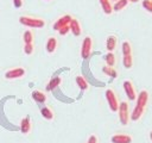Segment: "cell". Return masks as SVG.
<instances>
[{
  "label": "cell",
  "instance_id": "cell-5",
  "mask_svg": "<svg viewBox=\"0 0 152 143\" xmlns=\"http://www.w3.org/2000/svg\"><path fill=\"white\" fill-rule=\"evenodd\" d=\"M24 75H25V69L21 68V67H17V68L8 69V70L5 73V77H6L7 80L19 79V77H23Z\"/></svg>",
  "mask_w": 152,
  "mask_h": 143
},
{
  "label": "cell",
  "instance_id": "cell-15",
  "mask_svg": "<svg viewBox=\"0 0 152 143\" xmlns=\"http://www.w3.org/2000/svg\"><path fill=\"white\" fill-rule=\"evenodd\" d=\"M32 99H33L34 101L39 102V104H43V102L46 101V95H45V93L42 92V91H33V92H32Z\"/></svg>",
  "mask_w": 152,
  "mask_h": 143
},
{
  "label": "cell",
  "instance_id": "cell-25",
  "mask_svg": "<svg viewBox=\"0 0 152 143\" xmlns=\"http://www.w3.org/2000/svg\"><path fill=\"white\" fill-rule=\"evenodd\" d=\"M122 63H124V67H125V68H127V69L132 68V66H133V57H132V55L124 56Z\"/></svg>",
  "mask_w": 152,
  "mask_h": 143
},
{
  "label": "cell",
  "instance_id": "cell-9",
  "mask_svg": "<svg viewBox=\"0 0 152 143\" xmlns=\"http://www.w3.org/2000/svg\"><path fill=\"white\" fill-rule=\"evenodd\" d=\"M147 102H148V92L144 89V91H141V92L139 93V95L137 97V105L145 108L146 105H147Z\"/></svg>",
  "mask_w": 152,
  "mask_h": 143
},
{
  "label": "cell",
  "instance_id": "cell-6",
  "mask_svg": "<svg viewBox=\"0 0 152 143\" xmlns=\"http://www.w3.org/2000/svg\"><path fill=\"white\" fill-rule=\"evenodd\" d=\"M72 19H74V18H72L70 14H64V15L59 17V18L57 19V21L53 24V30L58 31V30H59V29H62L63 26L70 25V23H71V20H72Z\"/></svg>",
  "mask_w": 152,
  "mask_h": 143
},
{
  "label": "cell",
  "instance_id": "cell-10",
  "mask_svg": "<svg viewBox=\"0 0 152 143\" xmlns=\"http://www.w3.org/2000/svg\"><path fill=\"white\" fill-rule=\"evenodd\" d=\"M20 131L24 135H26V133H28L31 131V119H30V117H24L21 119V122H20Z\"/></svg>",
  "mask_w": 152,
  "mask_h": 143
},
{
  "label": "cell",
  "instance_id": "cell-2",
  "mask_svg": "<svg viewBox=\"0 0 152 143\" xmlns=\"http://www.w3.org/2000/svg\"><path fill=\"white\" fill-rule=\"evenodd\" d=\"M118 112H119L120 123L122 125H127L128 124V120H129V111H128V104H127V101L120 102Z\"/></svg>",
  "mask_w": 152,
  "mask_h": 143
},
{
  "label": "cell",
  "instance_id": "cell-7",
  "mask_svg": "<svg viewBox=\"0 0 152 143\" xmlns=\"http://www.w3.org/2000/svg\"><path fill=\"white\" fill-rule=\"evenodd\" d=\"M124 89H125V93L127 95V98L129 100H135L137 99V94H135V89H134V86L132 83V81L129 80H126L124 81Z\"/></svg>",
  "mask_w": 152,
  "mask_h": 143
},
{
  "label": "cell",
  "instance_id": "cell-22",
  "mask_svg": "<svg viewBox=\"0 0 152 143\" xmlns=\"http://www.w3.org/2000/svg\"><path fill=\"white\" fill-rule=\"evenodd\" d=\"M121 51H122V55L124 56H127V55H132V46L129 44V42H124L122 45H121Z\"/></svg>",
  "mask_w": 152,
  "mask_h": 143
},
{
  "label": "cell",
  "instance_id": "cell-31",
  "mask_svg": "<svg viewBox=\"0 0 152 143\" xmlns=\"http://www.w3.org/2000/svg\"><path fill=\"white\" fill-rule=\"evenodd\" d=\"M128 1H131V2H137V1H139V0H128Z\"/></svg>",
  "mask_w": 152,
  "mask_h": 143
},
{
  "label": "cell",
  "instance_id": "cell-28",
  "mask_svg": "<svg viewBox=\"0 0 152 143\" xmlns=\"http://www.w3.org/2000/svg\"><path fill=\"white\" fill-rule=\"evenodd\" d=\"M69 31H70V25L63 26L62 29H59V30H58V32H59V35H61V36H65V35H66Z\"/></svg>",
  "mask_w": 152,
  "mask_h": 143
},
{
  "label": "cell",
  "instance_id": "cell-12",
  "mask_svg": "<svg viewBox=\"0 0 152 143\" xmlns=\"http://www.w3.org/2000/svg\"><path fill=\"white\" fill-rule=\"evenodd\" d=\"M45 48H46V51H48L49 54L55 52V50H56V48H57V39H56V37H49L48 41H46Z\"/></svg>",
  "mask_w": 152,
  "mask_h": 143
},
{
  "label": "cell",
  "instance_id": "cell-17",
  "mask_svg": "<svg viewBox=\"0 0 152 143\" xmlns=\"http://www.w3.org/2000/svg\"><path fill=\"white\" fill-rule=\"evenodd\" d=\"M100 4L106 14H110L113 12V6L110 4V0H100Z\"/></svg>",
  "mask_w": 152,
  "mask_h": 143
},
{
  "label": "cell",
  "instance_id": "cell-20",
  "mask_svg": "<svg viewBox=\"0 0 152 143\" xmlns=\"http://www.w3.org/2000/svg\"><path fill=\"white\" fill-rule=\"evenodd\" d=\"M61 77L59 76H56V77H53V79H51L50 80V82L48 83V86H46V88L49 89V91H52V89H55L57 86H59V83H61Z\"/></svg>",
  "mask_w": 152,
  "mask_h": 143
},
{
  "label": "cell",
  "instance_id": "cell-14",
  "mask_svg": "<svg viewBox=\"0 0 152 143\" xmlns=\"http://www.w3.org/2000/svg\"><path fill=\"white\" fill-rule=\"evenodd\" d=\"M144 107H141V106H138V105H135V107L133 108V111H132V113H131V119L132 120H139L140 118H141V116H142V113H144Z\"/></svg>",
  "mask_w": 152,
  "mask_h": 143
},
{
  "label": "cell",
  "instance_id": "cell-33",
  "mask_svg": "<svg viewBox=\"0 0 152 143\" xmlns=\"http://www.w3.org/2000/svg\"><path fill=\"white\" fill-rule=\"evenodd\" d=\"M113 1H115V2H116V1H118V0H113Z\"/></svg>",
  "mask_w": 152,
  "mask_h": 143
},
{
  "label": "cell",
  "instance_id": "cell-13",
  "mask_svg": "<svg viewBox=\"0 0 152 143\" xmlns=\"http://www.w3.org/2000/svg\"><path fill=\"white\" fill-rule=\"evenodd\" d=\"M116 46V37L114 35H110L107 37L106 41V49L108 50V52H112Z\"/></svg>",
  "mask_w": 152,
  "mask_h": 143
},
{
  "label": "cell",
  "instance_id": "cell-34",
  "mask_svg": "<svg viewBox=\"0 0 152 143\" xmlns=\"http://www.w3.org/2000/svg\"><path fill=\"white\" fill-rule=\"evenodd\" d=\"M48 1H49V0H48Z\"/></svg>",
  "mask_w": 152,
  "mask_h": 143
},
{
  "label": "cell",
  "instance_id": "cell-3",
  "mask_svg": "<svg viewBox=\"0 0 152 143\" xmlns=\"http://www.w3.org/2000/svg\"><path fill=\"white\" fill-rule=\"evenodd\" d=\"M104 95H106L107 102H108V105H109V108H110L113 112H116V111L119 110V105H120V104H119V101H118V98H116L114 91L110 89V88H108V89L106 91Z\"/></svg>",
  "mask_w": 152,
  "mask_h": 143
},
{
  "label": "cell",
  "instance_id": "cell-19",
  "mask_svg": "<svg viewBox=\"0 0 152 143\" xmlns=\"http://www.w3.org/2000/svg\"><path fill=\"white\" fill-rule=\"evenodd\" d=\"M102 72H103L106 75L110 76V77H116V76H118V73H116V70L114 69V67L104 66V67H102Z\"/></svg>",
  "mask_w": 152,
  "mask_h": 143
},
{
  "label": "cell",
  "instance_id": "cell-32",
  "mask_svg": "<svg viewBox=\"0 0 152 143\" xmlns=\"http://www.w3.org/2000/svg\"><path fill=\"white\" fill-rule=\"evenodd\" d=\"M150 138H151V141H152V131L150 132Z\"/></svg>",
  "mask_w": 152,
  "mask_h": 143
},
{
  "label": "cell",
  "instance_id": "cell-16",
  "mask_svg": "<svg viewBox=\"0 0 152 143\" xmlns=\"http://www.w3.org/2000/svg\"><path fill=\"white\" fill-rule=\"evenodd\" d=\"M40 113H42V116H43L45 119H48V120H51V119H53V117H55L53 111H52L50 107H48V106L42 107V108H40Z\"/></svg>",
  "mask_w": 152,
  "mask_h": 143
},
{
  "label": "cell",
  "instance_id": "cell-1",
  "mask_svg": "<svg viewBox=\"0 0 152 143\" xmlns=\"http://www.w3.org/2000/svg\"><path fill=\"white\" fill-rule=\"evenodd\" d=\"M19 23L27 27H33V29H40L45 25L44 19L34 18V17H30V15H21L19 18Z\"/></svg>",
  "mask_w": 152,
  "mask_h": 143
},
{
  "label": "cell",
  "instance_id": "cell-30",
  "mask_svg": "<svg viewBox=\"0 0 152 143\" xmlns=\"http://www.w3.org/2000/svg\"><path fill=\"white\" fill-rule=\"evenodd\" d=\"M87 143H97V137L95 135H91L89 138H88V142Z\"/></svg>",
  "mask_w": 152,
  "mask_h": 143
},
{
  "label": "cell",
  "instance_id": "cell-29",
  "mask_svg": "<svg viewBox=\"0 0 152 143\" xmlns=\"http://www.w3.org/2000/svg\"><path fill=\"white\" fill-rule=\"evenodd\" d=\"M23 2H24L23 0H13V5L15 8H20L23 6Z\"/></svg>",
  "mask_w": 152,
  "mask_h": 143
},
{
  "label": "cell",
  "instance_id": "cell-18",
  "mask_svg": "<svg viewBox=\"0 0 152 143\" xmlns=\"http://www.w3.org/2000/svg\"><path fill=\"white\" fill-rule=\"evenodd\" d=\"M76 85L80 87V89H82V91H86L87 88H88V82H87V80L83 77V76H81V75H77L76 76Z\"/></svg>",
  "mask_w": 152,
  "mask_h": 143
},
{
  "label": "cell",
  "instance_id": "cell-21",
  "mask_svg": "<svg viewBox=\"0 0 152 143\" xmlns=\"http://www.w3.org/2000/svg\"><path fill=\"white\" fill-rule=\"evenodd\" d=\"M128 4V0H118L114 6H113V11H116V12H120L121 10H124Z\"/></svg>",
  "mask_w": 152,
  "mask_h": 143
},
{
  "label": "cell",
  "instance_id": "cell-8",
  "mask_svg": "<svg viewBox=\"0 0 152 143\" xmlns=\"http://www.w3.org/2000/svg\"><path fill=\"white\" fill-rule=\"evenodd\" d=\"M110 141H112V143H131L132 137L129 135H125V133H116V135L112 136Z\"/></svg>",
  "mask_w": 152,
  "mask_h": 143
},
{
  "label": "cell",
  "instance_id": "cell-26",
  "mask_svg": "<svg viewBox=\"0 0 152 143\" xmlns=\"http://www.w3.org/2000/svg\"><path fill=\"white\" fill-rule=\"evenodd\" d=\"M33 50H34V46H33L32 43H28V44H25L24 45V52L26 55H31L33 52Z\"/></svg>",
  "mask_w": 152,
  "mask_h": 143
},
{
  "label": "cell",
  "instance_id": "cell-4",
  "mask_svg": "<svg viewBox=\"0 0 152 143\" xmlns=\"http://www.w3.org/2000/svg\"><path fill=\"white\" fill-rule=\"evenodd\" d=\"M91 49H93V39L90 36H87L82 42V48H81L82 58H88L91 54Z\"/></svg>",
  "mask_w": 152,
  "mask_h": 143
},
{
  "label": "cell",
  "instance_id": "cell-11",
  "mask_svg": "<svg viewBox=\"0 0 152 143\" xmlns=\"http://www.w3.org/2000/svg\"><path fill=\"white\" fill-rule=\"evenodd\" d=\"M70 31L72 32L74 36H80L81 32H82V29H81V24L77 19H72L71 23H70Z\"/></svg>",
  "mask_w": 152,
  "mask_h": 143
},
{
  "label": "cell",
  "instance_id": "cell-24",
  "mask_svg": "<svg viewBox=\"0 0 152 143\" xmlns=\"http://www.w3.org/2000/svg\"><path fill=\"white\" fill-rule=\"evenodd\" d=\"M23 39H24V43L25 44H28V43H32L33 42V32L31 30H26L23 35Z\"/></svg>",
  "mask_w": 152,
  "mask_h": 143
},
{
  "label": "cell",
  "instance_id": "cell-27",
  "mask_svg": "<svg viewBox=\"0 0 152 143\" xmlns=\"http://www.w3.org/2000/svg\"><path fill=\"white\" fill-rule=\"evenodd\" d=\"M142 7L152 13V0H142Z\"/></svg>",
  "mask_w": 152,
  "mask_h": 143
},
{
  "label": "cell",
  "instance_id": "cell-23",
  "mask_svg": "<svg viewBox=\"0 0 152 143\" xmlns=\"http://www.w3.org/2000/svg\"><path fill=\"white\" fill-rule=\"evenodd\" d=\"M104 61H106L107 66L114 67V64H115V56H114V54L113 52H107L104 55Z\"/></svg>",
  "mask_w": 152,
  "mask_h": 143
}]
</instances>
